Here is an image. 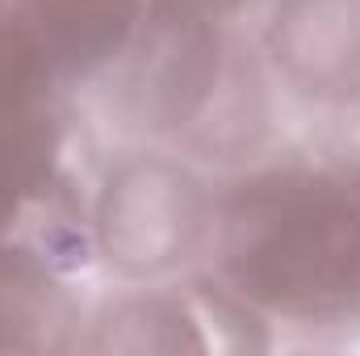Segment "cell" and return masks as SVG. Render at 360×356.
<instances>
[{
	"mask_svg": "<svg viewBox=\"0 0 360 356\" xmlns=\"http://www.w3.org/2000/svg\"><path fill=\"white\" fill-rule=\"evenodd\" d=\"M235 281L289 310L360 302V197L331 184H281L256 193L235 227Z\"/></svg>",
	"mask_w": 360,
	"mask_h": 356,
	"instance_id": "1",
	"label": "cell"
},
{
	"mask_svg": "<svg viewBox=\"0 0 360 356\" xmlns=\"http://www.w3.org/2000/svg\"><path fill=\"white\" fill-rule=\"evenodd\" d=\"M134 0H0V25L55 76L105 59L130 30Z\"/></svg>",
	"mask_w": 360,
	"mask_h": 356,
	"instance_id": "2",
	"label": "cell"
},
{
	"mask_svg": "<svg viewBox=\"0 0 360 356\" xmlns=\"http://www.w3.org/2000/svg\"><path fill=\"white\" fill-rule=\"evenodd\" d=\"M46 160V134L38 126H4L0 117V218L13 214L21 193L38 180Z\"/></svg>",
	"mask_w": 360,
	"mask_h": 356,
	"instance_id": "3",
	"label": "cell"
},
{
	"mask_svg": "<svg viewBox=\"0 0 360 356\" xmlns=\"http://www.w3.org/2000/svg\"><path fill=\"white\" fill-rule=\"evenodd\" d=\"M38 281L25 268L0 265V348L25 344V331L38 327L42 319V298Z\"/></svg>",
	"mask_w": 360,
	"mask_h": 356,
	"instance_id": "4",
	"label": "cell"
},
{
	"mask_svg": "<svg viewBox=\"0 0 360 356\" xmlns=\"http://www.w3.org/2000/svg\"><path fill=\"white\" fill-rule=\"evenodd\" d=\"M164 13H176V17H205V13H222L239 0H160Z\"/></svg>",
	"mask_w": 360,
	"mask_h": 356,
	"instance_id": "5",
	"label": "cell"
}]
</instances>
